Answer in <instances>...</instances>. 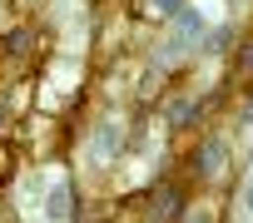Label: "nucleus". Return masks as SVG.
Listing matches in <instances>:
<instances>
[{"mask_svg":"<svg viewBox=\"0 0 253 223\" xmlns=\"http://www.w3.org/2000/svg\"><path fill=\"white\" fill-rule=\"evenodd\" d=\"M174 198H179L174 188H159V193H154V208H159V213H174V208H179Z\"/></svg>","mask_w":253,"mask_h":223,"instance_id":"nucleus-6","label":"nucleus"},{"mask_svg":"<svg viewBox=\"0 0 253 223\" xmlns=\"http://www.w3.org/2000/svg\"><path fill=\"white\" fill-rule=\"evenodd\" d=\"M45 213H50L55 223L70 218V188H65V184H50V193H45Z\"/></svg>","mask_w":253,"mask_h":223,"instance_id":"nucleus-4","label":"nucleus"},{"mask_svg":"<svg viewBox=\"0 0 253 223\" xmlns=\"http://www.w3.org/2000/svg\"><path fill=\"white\" fill-rule=\"evenodd\" d=\"M223 154H228V144H223V139H209L204 154L194 159V169H199V174H218V169H223Z\"/></svg>","mask_w":253,"mask_h":223,"instance_id":"nucleus-3","label":"nucleus"},{"mask_svg":"<svg viewBox=\"0 0 253 223\" xmlns=\"http://www.w3.org/2000/svg\"><path fill=\"white\" fill-rule=\"evenodd\" d=\"M174 20H179V40L169 45V60H174L184 45H194V35H204V20H199V10H179Z\"/></svg>","mask_w":253,"mask_h":223,"instance_id":"nucleus-1","label":"nucleus"},{"mask_svg":"<svg viewBox=\"0 0 253 223\" xmlns=\"http://www.w3.org/2000/svg\"><path fill=\"white\" fill-rule=\"evenodd\" d=\"M119 139H124V129H119V119H104V124H99V134H94V154H99V159H114V149H119Z\"/></svg>","mask_w":253,"mask_h":223,"instance_id":"nucleus-2","label":"nucleus"},{"mask_svg":"<svg viewBox=\"0 0 253 223\" xmlns=\"http://www.w3.org/2000/svg\"><path fill=\"white\" fill-rule=\"evenodd\" d=\"M154 5H159L164 15H179V10H184V0H154Z\"/></svg>","mask_w":253,"mask_h":223,"instance_id":"nucleus-7","label":"nucleus"},{"mask_svg":"<svg viewBox=\"0 0 253 223\" xmlns=\"http://www.w3.org/2000/svg\"><path fill=\"white\" fill-rule=\"evenodd\" d=\"M0 124H5V109H0Z\"/></svg>","mask_w":253,"mask_h":223,"instance_id":"nucleus-11","label":"nucleus"},{"mask_svg":"<svg viewBox=\"0 0 253 223\" xmlns=\"http://www.w3.org/2000/svg\"><path fill=\"white\" fill-rule=\"evenodd\" d=\"M189 223H209V213H199V218H189Z\"/></svg>","mask_w":253,"mask_h":223,"instance_id":"nucleus-9","label":"nucleus"},{"mask_svg":"<svg viewBox=\"0 0 253 223\" xmlns=\"http://www.w3.org/2000/svg\"><path fill=\"white\" fill-rule=\"evenodd\" d=\"M238 65H243V70H248V74H253V45H248V50H243V60H238Z\"/></svg>","mask_w":253,"mask_h":223,"instance_id":"nucleus-8","label":"nucleus"},{"mask_svg":"<svg viewBox=\"0 0 253 223\" xmlns=\"http://www.w3.org/2000/svg\"><path fill=\"white\" fill-rule=\"evenodd\" d=\"M169 119H174V124H189V119H194V99H174V104H169Z\"/></svg>","mask_w":253,"mask_h":223,"instance_id":"nucleus-5","label":"nucleus"},{"mask_svg":"<svg viewBox=\"0 0 253 223\" xmlns=\"http://www.w3.org/2000/svg\"><path fill=\"white\" fill-rule=\"evenodd\" d=\"M248 208H253V184H248Z\"/></svg>","mask_w":253,"mask_h":223,"instance_id":"nucleus-10","label":"nucleus"}]
</instances>
